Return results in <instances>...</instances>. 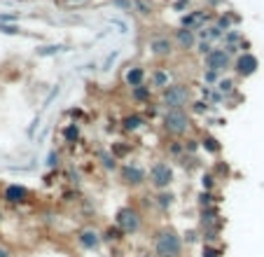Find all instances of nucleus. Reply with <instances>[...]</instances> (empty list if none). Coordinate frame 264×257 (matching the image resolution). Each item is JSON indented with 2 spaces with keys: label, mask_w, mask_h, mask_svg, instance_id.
Instances as JSON below:
<instances>
[{
  "label": "nucleus",
  "mask_w": 264,
  "mask_h": 257,
  "mask_svg": "<svg viewBox=\"0 0 264 257\" xmlns=\"http://www.w3.org/2000/svg\"><path fill=\"white\" fill-rule=\"evenodd\" d=\"M185 152V143H171V154H180Z\"/></svg>",
  "instance_id": "38"
},
{
  "label": "nucleus",
  "mask_w": 264,
  "mask_h": 257,
  "mask_svg": "<svg viewBox=\"0 0 264 257\" xmlns=\"http://www.w3.org/2000/svg\"><path fill=\"white\" fill-rule=\"evenodd\" d=\"M63 52V45H47V47H40L38 49V56H54Z\"/></svg>",
  "instance_id": "25"
},
{
  "label": "nucleus",
  "mask_w": 264,
  "mask_h": 257,
  "mask_svg": "<svg viewBox=\"0 0 264 257\" xmlns=\"http://www.w3.org/2000/svg\"><path fill=\"white\" fill-rule=\"evenodd\" d=\"M150 82H152V87L166 89V87H169V73H166V70H155V73L150 75Z\"/></svg>",
  "instance_id": "17"
},
{
  "label": "nucleus",
  "mask_w": 264,
  "mask_h": 257,
  "mask_svg": "<svg viewBox=\"0 0 264 257\" xmlns=\"http://www.w3.org/2000/svg\"><path fill=\"white\" fill-rule=\"evenodd\" d=\"M192 112H197V115H206V112H208V103H206V101H197V103H192Z\"/></svg>",
  "instance_id": "29"
},
{
  "label": "nucleus",
  "mask_w": 264,
  "mask_h": 257,
  "mask_svg": "<svg viewBox=\"0 0 264 257\" xmlns=\"http://www.w3.org/2000/svg\"><path fill=\"white\" fill-rule=\"evenodd\" d=\"M185 241H187V243H197V241H199V231L197 229L185 231Z\"/></svg>",
  "instance_id": "37"
},
{
  "label": "nucleus",
  "mask_w": 264,
  "mask_h": 257,
  "mask_svg": "<svg viewBox=\"0 0 264 257\" xmlns=\"http://www.w3.org/2000/svg\"><path fill=\"white\" fill-rule=\"evenodd\" d=\"M161 122H164V131L169 136H185L192 126V120L185 110H166Z\"/></svg>",
  "instance_id": "3"
},
{
  "label": "nucleus",
  "mask_w": 264,
  "mask_h": 257,
  "mask_svg": "<svg viewBox=\"0 0 264 257\" xmlns=\"http://www.w3.org/2000/svg\"><path fill=\"white\" fill-rule=\"evenodd\" d=\"M185 143V152H197L201 148V140H194V138H189V140H183Z\"/></svg>",
  "instance_id": "32"
},
{
  "label": "nucleus",
  "mask_w": 264,
  "mask_h": 257,
  "mask_svg": "<svg viewBox=\"0 0 264 257\" xmlns=\"http://www.w3.org/2000/svg\"><path fill=\"white\" fill-rule=\"evenodd\" d=\"M0 257H12V255H10V250H7L5 245H0Z\"/></svg>",
  "instance_id": "41"
},
{
  "label": "nucleus",
  "mask_w": 264,
  "mask_h": 257,
  "mask_svg": "<svg viewBox=\"0 0 264 257\" xmlns=\"http://www.w3.org/2000/svg\"><path fill=\"white\" fill-rule=\"evenodd\" d=\"M129 145H126V143H122V140H119V143H112V150H110V152H112V154H115V157H126V154H129Z\"/></svg>",
  "instance_id": "26"
},
{
  "label": "nucleus",
  "mask_w": 264,
  "mask_h": 257,
  "mask_svg": "<svg viewBox=\"0 0 264 257\" xmlns=\"http://www.w3.org/2000/svg\"><path fill=\"white\" fill-rule=\"evenodd\" d=\"M197 47H199V54H201V56H206V54H211V52H213V42L211 40L197 42Z\"/></svg>",
  "instance_id": "28"
},
{
  "label": "nucleus",
  "mask_w": 264,
  "mask_h": 257,
  "mask_svg": "<svg viewBox=\"0 0 264 257\" xmlns=\"http://www.w3.org/2000/svg\"><path fill=\"white\" fill-rule=\"evenodd\" d=\"M183 2H187V0H183Z\"/></svg>",
  "instance_id": "43"
},
{
  "label": "nucleus",
  "mask_w": 264,
  "mask_h": 257,
  "mask_svg": "<svg viewBox=\"0 0 264 257\" xmlns=\"http://www.w3.org/2000/svg\"><path fill=\"white\" fill-rule=\"evenodd\" d=\"M150 52L159 59H164V56H171L173 52V42L169 38H155V40H150Z\"/></svg>",
  "instance_id": "11"
},
{
  "label": "nucleus",
  "mask_w": 264,
  "mask_h": 257,
  "mask_svg": "<svg viewBox=\"0 0 264 257\" xmlns=\"http://www.w3.org/2000/svg\"><path fill=\"white\" fill-rule=\"evenodd\" d=\"M131 96H133V101H138V103H145V101H150V87H145V84H140V87H133Z\"/></svg>",
  "instance_id": "19"
},
{
  "label": "nucleus",
  "mask_w": 264,
  "mask_h": 257,
  "mask_svg": "<svg viewBox=\"0 0 264 257\" xmlns=\"http://www.w3.org/2000/svg\"><path fill=\"white\" fill-rule=\"evenodd\" d=\"M217 91H220L222 96H234V94H236V89H234V82L225 80V77H220V82H217Z\"/></svg>",
  "instance_id": "20"
},
{
  "label": "nucleus",
  "mask_w": 264,
  "mask_h": 257,
  "mask_svg": "<svg viewBox=\"0 0 264 257\" xmlns=\"http://www.w3.org/2000/svg\"><path fill=\"white\" fill-rule=\"evenodd\" d=\"M101 162H103V166H106L108 171H115L117 168V157L112 152H101Z\"/></svg>",
  "instance_id": "23"
},
{
  "label": "nucleus",
  "mask_w": 264,
  "mask_h": 257,
  "mask_svg": "<svg viewBox=\"0 0 264 257\" xmlns=\"http://www.w3.org/2000/svg\"><path fill=\"white\" fill-rule=\"evenodd\" d=\"M115 225L124 234H136V231L140 229V225H143V217H140V213L136 208L124 206V208H119L117 215H115Z\"/></svg>",
  "instance_id": "4"
},
{
  "label": "nucleus",
  "mask_w": 264,
  "mask_h": 257,
  "mask_svg": "<svg viewBox=\"0 0 264 257\" xmlns=\"http://www.w3.org/2000/svg\"><path fill=\"white\" fill-rule=\"evenodd\" d=\"M175 42H178L180 49H194V47H197V35H194L192 28L180 26L178 30H175Z\"/></svg>",
  "instance_id": "10"
},
{
  "label": "nucleus",
  "mask_w": 264,
  "mask_h": 257,
  "mask_svg": "<svg viewBox=\"0 0 264 257\" xmlns=\"http://www.w3.org/2000/svg\"><path fill=\"white\" fill-rule=\"evenodd\" d=\"M236 42H241V33H236V30H229L225 35V45H236Z\"/></svg>",
  "instance_id": "31"
},
{
  "label": "nucleus",
  "mask_w": 264,
  "mask_h": 257,
  "mask_svg": "<svg viewBox=\"0 0 264 257\" xmlns=\"http://www.w3.org/2000/svg\"><path fill=\"white\" fill-rule=\"evenodd\" d=\"M201 148L206 150V152H211V154H217V152L222 150V145H220L217 138H213V136H203V138H201Z\"/></svg>",
  "instance_id": "16"
},
{
  "label": "nucleus",
  "mask_w": 264,
  "mask_h": 257,
  "mask_svg": "<svg viewBox=\"0 0 264 257\" xmlns=\"http://www.w3.org/2000/svg\"><path fill=\"white\" fill-rule=\"evenodd\" d=\"M236 73L241 75V77H250V75H255L257 73V68H260V61H257V56L255 54H241L236 59Z\"/></svg>",
  "instance_id": "8"
},
{
  "label": "nucleus",
  "mask_w": 264,
  "mask_h": 257,
  "mask_svg": "<svg viewBox=\"0 0 264 257\" xmlns=\"http://www.w3.org/2000/svg\"><path fill=\"white\" fill-rule=\"evenodd\" d=\"M122 180L126 185H131V187H138V185H143L147 180V173L145 168L138 166V164H124L122 166Z\"/></svg>",
  "instance_id": "7"
},
{
  "label": "nucleus",
  "mask_w": 264,
  "mask_h": 257,
  "mask_svg": "<svg viewBox=\"0 0 264 257\" xmlns=\"http://www.w3.org/2000/svg\"><path fill=\"white\" fill-rule=\"evenodd\" d=\"M203 80L208 82V84H211V82L217 84V82H220V73H215V70H203Z\"/></svg>",
  "instance_id": "33"
},
{
  "label": "nucleus",
  "mask_w": 264,
  "mask_h": 257,
  "mask_svg": "<svg viewBox=\"0 0 264 257\" xmlns=\"http://www.w3.org/2000/svg\"><path fill=\"white\" fill-rule=\"evenodd\" d=\"M189 103V87L185 84H169L161 89V106L166 110H185Z\"/></svg>",
  "instance_id": "2"
},
{
  "label": "nucleus",
  "mask_w": 264,
  "mask_h": 257,
  "mask_svg": "<svg viewBox=\"0 0 264 257\" xmlns=\"http://www.w3.org/2000/svg\"><path fill=\"white\" fill-rule=\"evenodd\" d=\"M213 201H217V199H215V197H213V192H201V194H199V206H201V208H213Z\"/></svg>",
  "instance_id": "24"
},
{
  "label": "nucleus",
  "mask_w": 264,
  "mask_h": 257,
  "mask_svg": "<svg viewBox=\"0 0 264 257\" xmlns=\"http://www.w3.org/2000/svg\"><path fill=\"white\" fill-rule=\"evenodd\" d=\"M2 197H5V201H10V203H24L28 199V190L24 185H10Z\"/></svg>",
  "instance_id": "12"
},
{
  "label": "nucleus",
  "mask_w": 264,
  "mask_h": 257,
  "mask_svg": "<svg viewBox=\"0 0 264 257\" xmlns=\"http://www.w3.org/2000/svg\"><path fill=\"white\" fill-rule=\"evenodd\" d=\"M0 33H5V35H16V33H21L16 26L12 24H0Z\"/></svg>",
  "instance_id": "34"
},
{
  "label": "nucleus",
  "mask_w": 264,
  "mask_h": 257,
  "mask_svg": "<svg viewBox=\"0 0 264 257\" xmlns=\"http://www.w3.org/2000/svg\"><path fill=\"white\" fill-rule=\"evenodd\" d=\"M78 241L84 250H96V248L101 245V241H103V236H101L96 229H82L79 231V236H78Z\"/></svg>",
  "instance_id": "9"
},
{
  "label": "nucleus",
  "mask_w": 264,
  "mask_h": 257,
  "mask_svg": "<svg viewBox=\"0 0 264 257\" xmlns=\"http://www.w3.org/2000/svg\"><path fill=\"white\" fill-rule=\"evenodd\" d=\"M232 66V56L227 54L225 49H215L213 47L211 54L203 56V70H215V73H225L227 68Z\"/></svg>",
  "instance_id": "6"
},
{
  "label": "nucleus",
  "mask_w": 264,
  "mask_h": 257,
  "mask_svg": "<svg viewBox=\"0 0 264 257\" xmlns=\"http://www.w3.org/2000/svg\"><path fill=\"white\" fill-rule=\"evenodd\" d=\"M124 82L129 84V87H140V84H145V68L140 66H133L126 70V75H124Z\"/></svg>",
  "instance_id": "13"
},
{
  "label": "nucleus",
  "mask_w": 264,
  "mask_h": 257,
  "mask_svg": "<svg viewBox=\"0 0 264 257\" xmlns=\"http://www.w3.org/2000/svg\"><path fill=\"white\" fill-rule=\"evenodd\" d=\"M122 236H124V231H122L117 225H115V227H108V229H106V234H103V241H122Z\"/></svg>",
  "instance_id": "22"
},
{
  "label": "nucleus",
  "mask_w": 264,
  "mask_h": 257,
  "mask_svg": "<svg viewBox=\"0 0 264 257\" xmlns=\"http://www.w3.org/2000/svg\"><path fill=\"white\" fill-rule=\"evenodd\" d=\"M117 7H122V10H129L131 7V0H112Z\"/></svg>",
  "instance_id": "39"
},
{
  "label": "nucleus",
  "mask_w": 264,
  "mask_h": 257,
  "mask_svg": "<svg viewBox=\"0 0 264 257\" xmlns=\"http://www.w3.org/2000/svg\"><path fill=\"white\" fill-rule=\"evenodd\" d=\"M136 10L143 14V16H147V14H152V7L147 5L145 0H136Z\"/></svg>",
  "instance_id": "30"
},
{
  "label": "nucleus",
  "mask_w": 264,
  "mask_h": 257,
  "mask_svg": "<svg viewBox=\"0 0 264 257\" xmlns=\"http://www.w3.org/2000/svg\"><path fill=\"white\" fill-rule=\"evenodd\" d=\"M173 201H175V197H173V192H169V190H161L157 194V206L161 208V211H169L173 206Z\"/></svg>",
  "instance_id": "15"
},
{
  "label": "nucleus",
  "mask_w": 264,
  "mask_h": 257,
  "mask_svg": "<svg viewBox=\"0 0 264 257\" xmlns=\"http://www.w3.org/2000/svg\"><path fill=\"white\" fill-rule=\"evenodd\" d=\"M203 257H220V250H215L211 243L203 245Z\"/></svg>",
  "instance_id": "36"
},
{
  "label": "nucleus",
  "mask_w": 264,
  "mask_h": 257,
  "mask_svg": "<svg viewBox=\"0 0 264 257\" xmlns=\"http://www.w3.org/2000/svg\"><path fill=\"white\" fill-rule=\"evenodd\" d=\"M143 124H145V117H143V115H138V112H133V115H126V117L122 120V126H124L126 131H138Z\"/></svg>",
  "instance_id": "14"
},
{
  "label": "nucleus",
  "mask_w": 264,
  "mask_h": 257,
  "mask_svg": "<svg viewBox=\"0 0 264 257\" xmlns=\"http://www.w3.org/2000/svg\"><path fill=\"white\" fill-rule=\"evenodd\" d=\"M59 152H49V157H47V168H56L59 166Z\"/></svg>",
  "instance_id": "35"
},
{
  "label": "nucleus",
  "mask_w": 264,
  "mask_h": 257,
  "mask_svg": "<svg viewBox=\"0 0 264 257\" xmlns=\"http://www.w3.org/2000/svg\"><path fill=\"white\" fill-rule=\"evenodd\" d=\"M215 180H217V178L213 176V173H203V176H201V187H203L206 192H213V187H215Z\"/></svg>",
  "instance_id": "27"
},
{
  "label": "nucleus",
  "mask_w": 264,
  "mask_h": 257,
  "mask_svg": "<svg viewBox=\"0 0 264 257\" xmlns=\"http://www.w3.org/2000/svg\"><path fill=\"white\" fill-rule=\"evenodd\" d=\"M215 171H217V173H229V168H227V164H217V168H215Z\"/></svg>",
  "instance_id": "40"
},
{
  "label": "nucleus",
  "mask_w": 264,
  "mask_h": 257,
  "mask_svg": "<svg viewBox=\"0 0 264 257\" xmlns=\"http://www.w3.org/2000/svg\"><path fill=\"white\" fill-rule=\"evenodd\" d=\"M140 257H150V255H147V253H143V255H140Z\"/></svg>",
  "instance_id": "42"
},
{
  "label": "nucleus",
  "mask_w": 264,
  "mask_h": 257,
  "mask_svg": "<svg viewBox=\"0 0 264 257\" xmlns=\"http://www.w3.org/2000/svg\"><path fill=\"white\" fill-rule=\"evenodd\" d=\"M155 255L157 257H183V239L178 231L166 227L155 236Z\"/></svg>",
  "instance_id": "1"
},
{
  "label": "nucleus",
  "mask_w": 264,
  "mask_h": 257,
  "mask_svg": "<svg viewBox=\"0 0 264 257\" xmlns=\"http://www.w3.org/2000/svg\"><path fill=\"white\" fill-rule=\"evenodd\" d=\"M63 138H66L68 143H75L79 138V126L78 124H68L66 129H63Z\"/></svg>",
  "instance_id": "21"
},
{
  "label": "nucleus",
  "mask_w": 264,
  "mask_h": 257,
  "mask_svg": "<svg viewBox=\"0 0 264 257\" xmlns=\"http://www.w3.org/2000/svg\"><path fill=\"white\" fill-rule=\"evenodd\" d=\"M199 38L201 40H220V38H225V30H220L217 26H211V28H203L201 33H199Z\"/></svg>",
  "instance_id": "18"
},
{
  "label": "nucleus",
  "mask_w": 264,
  "mask_h": 257,
  "mask_svg": "<svg viewBox=\"0 0 264 257\" xmlns=\"http://www.w3.org/2000/svg\"><path fill=\"white\" fill-rule=\"evenodd\" d=\"M173 182V168L166 162H155L150 168V185L155 190H169Z\"/></svg>",
  "instance_id": "5"
}]
</instances>
